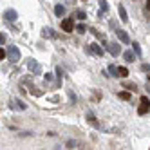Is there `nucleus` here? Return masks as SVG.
I'll use <instances>...</instances> for the list:
<instances>
[{
	"instance_id": "nucleus-1",
	"label": "nucleus",
	"mask_w": 150,
	"mask_h": 150,
	"mask_svg": "<svg viewBox=\"0 0 150 150\" xmlns=\"http://www.w3.org/2000/svg\"><path fill=\"white\" fill-rule=\"evenodd\" d=\"M7 60L13 62V63H16V62L20 60V51H18L16 45H11V47L7 49Z\"/></svg>"
},
{
	"instance_id": "nucleus-2",
	"label": "nucleus",
	"mask_w": 150,
	"mask_h": 150,
	"mask_svg": "<svg viewBox=\"0 0 150 150\" xmlns=\"http://www.w3.org/2000/svg\"><path fill=\"white\" fill-rule=\"evenodd\" d=\"M150 110V100L146 98V96H141V105H139V109H137V114L139 116H143Z\"/></svg>"
},
{
	"instance_id": "nucleus-3",
	"label": "nucleus",
	"mask_w": 150,
	"mask_h": 150,
	"mask_svg": "<svg viewBox=\"0 0 150 150\" xmlns=\"http://www.w3.org/2000/svg\"><path fill=\"white\" fill-rule=\"evenodd\" d=\"M60 25H62V31H65V33H72V31H74V20L72 18H63Z\"/></svg>"
},
{
	"instance_id": "nucleus-4",
	"label": "nucleus",
	"mask_w": 150,
	"mask_h": 150,
	"mask_svg": "<svg viewBox=\"0 0 150 150\" xmlns=\"http://www.w3.org/2000/svg\"><path fill=\"white\" fill-rule=\"evenodd\" d=\"M27 67H29L31 72H35V74H40V72H42V67H40V63H38L36 60H29V62H27Z\"/></svg>"
},
{
	"instance_id": "nucleus-5",
	"label": "nucleus",
	"mask_w": 150,
	"mask_h": 150,
	"mask_svg": "<svg viewBox=\"0 0 150 150\" xmlns=\"http://www.w3.org/2000/svg\"><path fill=\"white\" fill-rule=\"evenodd\" d=\"M16 11H15V9H6V11H4V18L6 20H9V22H15V20H16Z\"/></svg>"
},
{
	"instance_id": "nucleus-6",
	"label": "nucleus",
	"mask_w": 150,
	"mask_h": 150,
	"mask_svg": "<svg viewBox=\"0 0 150 150\" xmlns=\"http://www.w3.org/2000/svg\"><path fill=\"white\" fill-rule=\"evenodd\" d=\"M116 35H117V40L123 42V44H128V42H130V38H128V35L125 33L123 29H117V31H116Z\"/></svg>"
},
{
	"instance_id": "nucleus-7",
	"label": "nucleus",
	"mask_w": 150,
	"mask_h": 150,
	"mask_svg": "<svg viewBox=\"0 0 150 150\" xmlns=\"http://www.w3.org/2000/svg\"><path fill=\"white\" fill-rule=\"evenodd\" d=\"M107 49L110 51L112 56H117V54H120V45H117L116 42H112V44H107Z\"/></svg>"
},
{
	"instance_id": "nucleus-8",
	"label": "nucleus",
	"mask_w": 150,
	"mask_h": 150,
	"mask_svg": "<svg viewBox=\"0 0 150 150\" xmlns=\"http://www.w3.org/2000/svg\"><path fill=\"white\" fill-rule=\"evenodd\" d=\"M117 13H120L121 22H128V16H127V11H125V7H123V6H117Z\"/></svg>"
},
{
	"instance_id": "nucleus-9",
	"label": "nucleus",
	"mask_w": 150,
	"mask_h": 150,
	"mask_svg": "<svg viewBox=\"0 0 150 150\" xmlns=\"http://www.w3.org/2000/svg\"><path fill=\"white\" fill-rule=\"evenodd\" d=\"M91 51L94 52L96 56H103V49H101L98 44H91Z\"/></svg>"
},
{
	"instance_id": "nucleus-10",
	"label": "nucleus",
	"mask_w": 150,
	"mask_h": 150,
	"mask_svg": "<svg viewBox=\"0 0 150 150\" xmlns=\"http://www.w3.org/2000/svg\"><path fill=\"white\" fill-rule=\"evenodd\" d=\"M123 58H125V62H134V51H125L123 52Z\"/></svg>"
},
{
	"instance_id": "nucleus-11",
	"label": "nucleus",
	"mask_w": 150,
	"mask_h": 150,
	"mask_svg": "<svg viewBox=\"0 0 150 150\" xmlns=\"http://www.w3.org/2000/svg\"><path fill=\"white\" fill-rule=\"evenodd\" d=\"M117 76H120V78H127L128 76V69L127 67H117Z\"/></svg>"
},
{
	"instance_id": "nucleus-12",
	"label": "nucleus",
	"mask_w": 150,
	"mask_h": 150,
	"mask_svg": "<svg viewBox=\"0 0 150 150\" xmlns=\"http://www.w3.org/2000/svg\"><path fill=\"white\" fill-rule=\"evenodd\" d=\"M54 13H56V16H62L63 13H65V7H63L62 4H58V6L54 7Z\"/></svg>"
},
{
	"instance_id": "nucleus-13",
	"label": "nucleus",
	"mask_w": 150,
	"mask_h": 150,
	"mask_svg": "<svg viewBox=\"0 0 150 150\" xmlns=\"http://www.w3.org/2000/svg\"><path fill=\"white\" fill-rule=\"evenodd\" d=\"M132 47H134L136 56H141V47H139V44H137V42H134V44H132Z\"/></svg>"
},
{
	"instance_id": "nucleus-14",
	"label": "nucleus",
	"mask_w": 150,
	"mask_h": 150,
	"mask_svg": "<svg viewBox=\"0 0 150 150\" xmlns=\"http://www.w3.org/2000/svg\"><path fill=\"white\" fill-rule=\"evenodd\" d=\"M109 71H110V74H112V76L120 78V76H117V67H116V65H110V67H109Z\"/></svg>"
},
{
	"instance_id": "nucleus-15",
	"label": "nucleus",
	"mask_w": 150,
	"mask_h": 150,
	"mask_svg": "<svg viewBox=\"0 0 150 150\" xmlns=\"http://www.w3.org/2000/svg\"><path fill=\"white\" fill-rule=\"evenodd\" d=\"M87 121L96 125V117H94V114H92V112H89V114H87Z\"/></svg>"
},
{
	"instance_id": "nucleus-16",
	"label": "nucleus",
	"mask_w": 150,
	"mask_h": 150,
	"mask_svg": "<svg viewBox=\"0 0 150 150\" xmlns=\"http://www.w3.org/2000/svg\"><path fill=\"white\" fill-rule=\"evenodd\" d=\"M44 36H54V33H52V29H51V27L44 29Z\"/></svg>"
},
{
	"instance_id": "nucleus-17",
	"label": "nucleus",
	"mask_w": 150,
	"mask_h": 150,
	"mask_svg": "<svg viewBox=\"0 0 150 150\" xmlns=\"http://www.w3.org/2000/svg\"><path fill=\"white\" fill-rule=\"evenodd\" d=\"M120 98L121 100H130V92H120Z\"/></svg>"
},
{
	"instance_id": "nucleus-18",
	"label": "nucleus",
	"mask_w": 150,
	"mask_h": 150,
	"mask_svg": "<svg viewBox=\"0 0 150 150\" xmlns=\"http://www.w3.org/2000/svg\"><path fill=\"white\" fill-rule=\"evenodd\" d=\"M100 7L103 9V11H109V4H107L105 0H101V2H100Z\"/></svg>"
},
{
	"instance_id": "nucleus-19",
	"label": "nucleus",
	"mask_w": 150,
	"mask_h": 150,
	"mask_svg": "<svg viewBox=\"0 0 150 150\" xmlns=\"http://www.w3.org/2000/svg\"><path fill=\"white\" fill-rule=\"evenodd\" d=\"M76 18H80V20H85L87 16H85V13H83L81 9H80V11H76Z\"/></svg>"
},
{
	"instance_id": "nucleus-20",
	"label": "nucleus",
	"mask_w": 150,
	"mask_h": 150,
	"mask_svg": "<svg viewBox=\"0 0 150 150\" xmlns=\"http://www.w3.org/2000/svg\"><path fill=\"white\" fill-rule=\"evenodd\" d=\"M15 107H18L20 110H25V109H27V105H25V103H22V101H18V105H15Z\"/></svg>"
},
{
	"instance_id": "nucleus-21",
	"label": "nucleus",
	"mask_w": 150,
	"mask_h": 150,
	"mask_svg": "<svg viewBox=\"0 0 150 150\" xmlns=\"http://www.w3.org/2000/svg\"><path fill=\"white\" fill-rule=\"evenodd\" d=\"M76 31H78L80 35H83V33H85V25H83V24H80V25L76 27Z\"/></svg>"
},
{
	"instance_id": "nucleus-22",
	"label": "nucleus",
	"mask_w": 150,
	"mask_h": 150,
	"mask_svg": "<svg viewBox=\"0 0 150 150\" xmlns=\"http://www.w3.org/2000/svg\"><path fill=\"white\" fill-rule=\"evenodd\" d=\"M125 87H127L128 91H136V85H134V83H125Z\"/></svg>"
},
{
	"instance_id": "nucleus-23",
	"label": "nucleus",
	"mask_w": 150,
	"mask_h": 150,
	"mask_svg": "<svg viewBox=\"0 0 150 150\" xmlns=\"http://www.w3.org/2000/svg\"><path fill=\"white\" fill-rule=\"evenodd\" d=\"M141 71L148 72V71H150V65H148V63H143V65H141Z\"/></svg>"
},
{
	"instance_id": "nucleus-24",
	"label": "nucleus",
	"mask_w": 150,
	"mask_h": 150,
	"mask_svg": "<svg viewBox=\"0 0 150 150\" xmlns=\"http://www.w3.org/2000/svg\"><path fill=\"white\" fill-rule=\"evenodd\" d=\"M44 78H45V81H52V74H49V72H47Z\"/></svg>"
},
{
	"instance_id": "nucleus-25",
	"label": "nucleus",
	"mask_w": 150,
	"mask_h": 150,
	"mask_svg": "<svg viewBox=\"0 0 150 150\" xmlns=\"http://www.w3.org/2000/svg\"><path fill=\"white\" fill-rule=\"evenodd\" d=\"M62 74H63V71L58 67V69H56V76H58V78H62Z\"/></svg>"
},
{
	"instance_id": "nucleus-26",
	"label": "nucleus",
	"mask_w": 150,
	"mask_h": 150,
	"mask_svg": "<svg viewBox=\"0 0 150 150\" xmlns=\"http://www.w3.org/2000/svg\"><path fill=\"white\" fill-rule=\"evenodd\" d=\"M4 42H6V35L2 33V35H0V44H2V45H4Z\"/></svg>"
},
{
	"instance_id": "nucleus-27",
	"label": "nucleus",
	"mask_w": 150,
	"mask_h": 150,
	"mask_svg": "<svg viewBox=\"0 0 150 150\" xmlns=\"http://www.w3.org/2000/svg\"><path fill=\"white\" fill-rule=\"evenodd\" d=\"M74 145H76L74 141H67V148H74Z\"/></svg>"
},
{
	"instance_id": "nucleus-28",
	"label": "nucleus",
	"mask_w": 150,
	"mask_h": 150,
	"mask_svg": "<svg viewBox=\"0 0 150 150\" xmlns=\"http://www.w3.org/2000/svg\"><path fill=\"white\" fill-rule=\"evenodd\" d=\"M0 56H2V60H4V58H6V56H7V52H6V51H4V49H2V51H0Z\"/></svg>"
},
{
	"instance_id": "nucleus-29",
	"label": "nucleus",
	"mask_w": 150,
	"mask_h": 150,
	"mask_svg": "<svg viewBox=\"0 0 150 150\" xmlns=\"http://www.w3.org/2000/svg\"><path fill=\"white\" fill-rule=\"evenodd\" d=\"M146 7H148V11H150V0H146Z\"/></svg>"
}]
</instances>
